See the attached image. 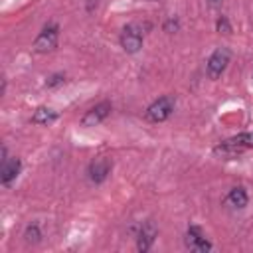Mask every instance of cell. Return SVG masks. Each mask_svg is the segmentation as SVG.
<instances>
[{"label":"cell","mask_w":253,"mask_h":253,"mask_svg":"<svg viewBox=\"0 0 253 253\" xmlns=\"http://www.w3.org/2000/svg\"><path fill=\"white\" fill-rule=\"evenodd\" d=\"M247 148H253V132H241L237 136H231V138L219 142L213 148V152L221 154V156H235Z\"/></svg>","instance_id":"cell-1"},{"label":"cell","mask_w":253,"mask_h":253,"mask_svg":"<svg viewBox=\"0 0 253 253\" xmlns=\"http://www.w3.org/2000/svg\"><path fill=\"white\" fill-rule=\"evenodd\" d=\"M172 111H174V99H172L170 95H164V97L156 99V101L146 109L144 117H146V121H150V123H162V121H166V119L172 115Z\"/></svg>","instance_id":"cell-2"},{"label":"cell","mask_w":253,"mask_h":253,"mask_svg":"<svg viewBox=\"0 0 253 253\" xmlns=\"http://www.w3.org/2000/svg\"><path fill=\"white\" fill-rule=\"evenodd\" d=\"M156 233H158V231H156L154 223H152V221H146V223L140 227V231H138V243H136L138 251H148L150 245L154 243Z\"/></svg>","instance_id":"cell-9"},{"label":"cell","mask_w":253,"mask_h":253,"mask_svg":"<svg viewBox=\"0 0 253 253\" xmlns=\"http://www.w3.org/2000/svg\"><path fill=\"white\" fill-rule=\"evenodd\" d=\"M57 36H59L57 26H55V24H47V26L40 32V36L36 38V42H34V51H36V53H47V51H51V49L57 45Z\"/></svg>","instance_id":"cell-3"},{"label":"cell","mask_w":253,"mask_h":253,"mask_svg":"<svg viewBox=\"0 0 253 253\" xmlns=\"http://www.w3.org/2000/svg\"><path fill=\"white\" fill-rule=\"evenodd\" d=\"M65 81V77L61 75V73H55V75H51L49 79H47V83H45V87H55V85H61Z\"/></svg>","instance_id":"cell-15"},{"label":"cell","mask_w":253,"mask_h":253,"mask_svg":"<svg viewBox=\"0 0 253 253\" xmlns=\"http://www.w3.org/2000/svg\"><path fill=\"white\" fill-rule=\"evenodd\" d=\"M121 45L126 53H136L142 47V32L136 26H126L121 32Z\"/></svg>","instance_id":"cell-5"},{"label":"cell","mask_w":253,"mask_h":253,"mask_svg":"<svg viewBox=\"0 0 253 253\" xmlns=\"http://www.w3.org/2000/svg\"><path fill=\"white\" fill-rule=\"evenodd\" d=\"M111 166H113V164H111V160H109V158H105V156L95 158V160L89 164V170H87L89 180H91V182H95V184H101V182L109 176Z\"/></svg>","instance_id":"cell-8"},{"label":"cell","mask_w":253,"mask_h":253,"mask_svg":"<svg viewBox=\"0 0 253 253\" xmlns=\"http://www.w3.org/2000/svg\"><path fill=\"white\" fill-rule=\"evenodd\" d=\"M24 237H26V241H28V243H36V241H40V237H42V233H40V229H38V225H30V227L26 229V233H24Z\"/></svg>","instance_id":"cell-13"},{"label":"cell","mask_w":253,"mask_h":253,"mask_svg":"<svg viewBox=\"0 0 253 253\" xmlns=\"http://www.w3.org/2000/svg\"><path fill=\"white\" fill-rule=\"evenodd\" d=\"M217 32H219V34H229V32H231V26H229V22H227L225 16H221V18L217 20Z\"/></svg>","instance_id":"cell-14"},{"label":"cell","mask_w":253,"mask_h":253,"mask_svg":"<svg viewBox=\"0 0 253 253\" xmlns=\"http://www.w3.org/2000/svg\"><path fill=\"white\" fill-rule=\"evenodd\" d=\"M20 168H22V164H20L18 158H6V160L2 162V170H0V180H2V184L8 186V184L20 174Z\"/></svg>","instance_id":"cell-10"},{"label":"cell","mask_w":253,"mask_h":253,"mask_svg":"<svg viewBox=\"0 0 253 253\" xmlns=\"http://www.w3.org/2000/svg\"><path fill=\"white\" fill-rule=\"evenodd\" d=\"M219 2H221V0H210V4H213V6H215V4H219Z\"/></svg>","instance_id":"cell-16"},{"label":"cell","mask_w":253,"mask_h":253,"mask_svg":"<svg viewBox=\"0 0 253 253\" xmlns=\"http://www.w3.org/2000/svg\"><path fill=\"white\" fill-rule=\"evenodd\" d=\"M55 119H57V113L53 109H49V107H38L36 113H34V117H32V123H36V125H49Z\"/></svg>","instance_id":"cell-11"},{"label":"cell","mask_w":253,"mask_h":253,"mask_svg":"<svg viewBox=\"0 0 253 253\" xmlns=\"http://www.w3.org/2000/svg\"><path fill=\"white\" fill-rule=\"evenodd\" d=\"M229 57H231V53H229V49L227 47H217L211 55H210V59H208V75L211 77V79H217L223 71H225V67H227V63H229Z\"/></svg>","instance_id":"cell-4"},{"label":"cell","mask_w":253,"mask_h":253,"mask_svg":"<svg viewBox=\"0 0 253 253\" xmlns=\"http://www.w3.org/2000/svg\"><path fill=\"white\" fill-rule=\"evenodd\" d=\"M247 192L241 188V186H237V188H233L229 194H227V204L231 206V208H245L247 206Z\"/></svg>","instance_id":"cell-12"},{"label":"cell","mask_w":253,"mask_h":253,"mask_svg":"<svg viewBox=\"0 0 253 253\" xmlns=\"http://www.w3.org/2000/svg\"><path fill=\"white\" fill-rule=\"evenodd\" d=\"M184 243L188 249L192 251H198V253H204V251H210L211 249V243L204 237L202 229L198 225H190L188 231H186V237H184Z\"/></svg>","instance_id":"cell-6"},{"label":"cell","mask_w":253,"mask_h":253,"mask_svg":"<svg viewBox=\"0 0 253 253\" xmlns=\"http://www.w3.org/2000/svg\"><path fill=\"white\" fill-rule=\"evenodd\" d=\"M109 113H111V103H109V101H103V103H99V105L91 107V109L83 115L81 125H83V126H95V125L103 123V121L107 119V115H109Z\"/></svg>","instance_id":"cell-7"}]
</instances>
